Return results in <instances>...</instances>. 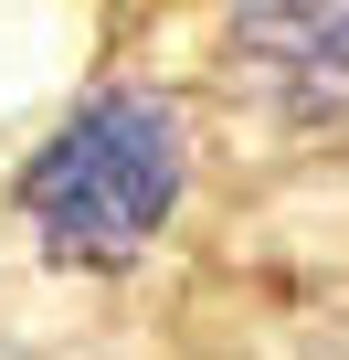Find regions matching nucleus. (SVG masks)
<instances>
[{
    "label": "nucleus",
    "instance_id": "obj_1",
    "mask_svg": "<svg viewBox=\"0 0 349 360\" xmlns=\"http://www.w3.org/2000/svg\"><path fill=\"white\" fill-rule=\"evenodd\" d=\"M169 202H180V117L148 85H117L64 117V138L22 180V212L53 265H127L169 223Z\"/></svg>",
    "mask_w": 349,
    "mask_h": 360
},
{
    "label": "nucleus",
    "instance_id": "obj_2",
    "mask_svg": "<svg viewBox=\"0 0 349 360\" xmlns=\"http://www.w3.org/2000/svg\"><path fill=\"white\" fill-rule=\"evenodd\" d=\"M233 53L265 106L349 127V0H233Z\"/></svg>",
    "mask_w": 349,
    "mask_h": 360
}]
</instances>
